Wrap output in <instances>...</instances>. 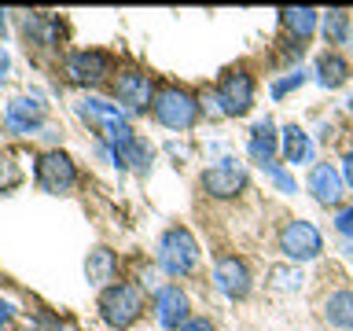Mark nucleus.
Here are the masks:
<instances>
[{
  "instance_id": "f257e3e1",
  "label": "nucleus",
  "mask_w": 353,
  "mask_h": 331,
  "mask_svg": "<svg viewBox=\"0 0 353 331\" xmlns=\"http://www.w3.org/2000/svg\"><path fill=\"white\" fill-rule=\"evenodd\" d=\"M77 114H81L85 121H92V126L103 132V140L110 143V151L132 140V129H129V121H125V114H121L118 103H107V99L85 96V99H77Z\"/></svg>"
},
{
  "instance_id": "f03ea898",
  "label": "nucleus",
  "mask_w": 353,
  "mask_h": 331,
  "mask_svg": "<svg viewBox=\"0 0 353 331\" xmlns=\"http://www.w3.org/2000/svg\"><path fill=\"white\" fill-rule=\"evenodd\" d=\"M151 107H154L159 126L173 129V132H184L199 121V99L192 92H184V88H162Z\"/></svg>"
},
{
  "instance_id": "7ed1b4c3",
  "label": "nucleus",
  "mask_w": 353,
  "mask_h": 331,
  "mask_svg": "<svg viewBox=\"0 0 353 331\" xmlns=\"http://www.w3.org/2000/svg\"><path fill=\"white\" fill-rule=\"evenodd\" d=\"M199 261V243L188 228H170L159 243V265L165 276H188Z\"/></svg>"
},
{
  "instance_id": "20e7f679",
  "label": "nucleus",
  "mask_w": 353,
  "mask_h": 331,
  "mask_svg": "<svg viewBox=\"0 0 353 331\" xmlns=\"http://www.w3.org/2000/svg\"><path fill=\"white\" fill-rule=\"evenodd\" d=\"M140 309H143V294L132 283H110L99 294V313L114 328H129L140 317Z\"/></svg>"
},
{
  "instance_id": "39448f33",
  "label": "nucleus",
  "mask_w": 353,
  "mask_h": 331,
  "mask_svg": "<svg viewBox=\"0 0 353 331\" xmlns=\"http://www.w3.org/2000/svg\"><path fill=\"white\" fill-rule=\"evenodd\" d=\"M280 250L291 261H313L320 250H324V236H320L316 225L309 221H287L280 228Z\"/></svg>"
},
{
  "instance_id": "423d86ee",
  "label": "nucleus",
  "mask_w": 353,
  "mask_h": 331,
  "mask_svg": "<svg viewBox=\"0 0 353 331\" xmlns=\"http://www.w3.org/2000/svg\"><path fill=\"white\" fill-rule=\"evenodd\" d=\"M37 184L44 188V192H52V195H66V192H70V188L77 184V170H74L70 154L44 151L41 162H37Z\"/></svg>"
},
{
  "instance_id": "0eeeda50",
  "label": "nucleus",
  "mask_w": 353,
  "mask_h": 331,
  "mask_svg": "<svg viewBox=\"0 0 353 331\" xmlns=\"http://www.w3.org/2000/svg\"><path fill=\"white\" fill-rule=\"evenodd\" d=\"M217 96H221V107H225L228 118H239L254 107V77L247 70H228L225 81L217 85Z\"/></svg>"
},
{
  "instance_id": "6e6552de",
  "label": "nucleus",
  "mask_w": 353,
  "mask_h": 331,
  "mask_svg": "<svg viewBox=\"0 0 353 331\" xmlns=\"http://www.w3.org/2000/svg\"><path fill=\"white\" fill-rule=\"evenodd\" d=\"M44 114L48 110H44V103L37 96H15L4 110V126L11 132H19V137H30V132H37L44 126Z\"/></svg>"
},
{
  "instance_id": "1a4fd4ad",
  "label": "nucleus",
  "mask_w": 353,
  "mask_h": 331,
  "mask_svg": "<svg viewBox=\"0 0 353 331\" xmlns=\"http://www.w3.org/2000/svg\"><path fill=\"white\" fill-rule=\"evenodd\" d=\"M214 283H217V291L225 294V298H232V302H239V298L250 294V272H247V265H243L236 254L217 258V265H214Z\"/></svg>"
},
{
  "instance_id": "9d476101",
  "label": "nucleus",
  "mask_w": 353,
  "mask_h": 331,
  "mask_svg": "<svg viewBox=\"0 0 353 331\" xmlns=\"http://www.w3.org/2000/svg\"><path fill=\"white\" fill-rule=\"evenodd\" d=\"M110 55L107 52H74L70 59H66V77L77 85H96V81H103V77L110 74Z\"/></svg>"
},
{
  "instance_id": "9b49d317",
  "label": "nucleus",
  "mask_w": 353,
  "mask_h": 331,
  "mask_svg": "<svg viewBox=\"0 0 353 331\" xmlns=\"http://www.w3.org/2000/svg\"><path fill=\"white\" fill-rule=\"evenodd\" d=\"M243 188H247V173L239 166H210L203 173V192L214 195V199H236Z\"/></svg>"
},
{
  "instance_id": "f8f14e48",
  "label": "nucleus",
  "mask_w": 353,
  "mask_h": 331,
  "mask_svg": "<svg viewBox=\"0 0 353 331\" xmlns=\"http://www.w3.org/2000/svg\"><path fill=\"white\" fill-rule=\"evenodd\" d=\"M309 192H313V199L320 206H339L342 195H346V181H342V173L335 166L320 162V166H313V173H309Z\"/></svg>"
},
{
  "instance_id": "ddd939ff",
  "label": "nucleus",
  "mask_w": 353,
  "mask_h": 331,
  "mask_svg": "<svg viewBox=\"0 0 353 331\" xmlns=\"http://www.w3.org/2000/svg\"><path fill=\"white\" fill-rule=\"evenodd\" d=\"M154 313H159V324L162 328H170V331H176L181 324H188V294L181 291L176 283H170V287H159V294H154Z\"/></svg>"
},
{
  "instance_id": "4468645a",
  "label": "nucleus",
  "mask_w": 353,
  "mask_h": 331,
  "mask_svg": "<svg viewBox=\"0 0 353 331\" xmlns=\"http://www.w3.org/2000/svg\"><path fill=\"white\" fill-rule=\"evenodd\" d=\"M151 92H154L151 77L140 74V70H125V74H118V81H114V96L129 110H143V107H148V99H151Z\"/></svg>"
},
{
  "instance_id": "2eb2a0df",
  "label": "nucleus",
  "mask_w": 353,
  "mask_h": 331,
  "mask_svg": "<svg viewBox=\"0 0 353 331\" xmlns=\"http://www.w3.org/2000/svg\"><path fill=\"white\" fill-rule=\"evenodd\" d=\"M276 148H280V137H276L272 118H261L258 126L250 129V159L258 166H269L276 159Z\"/></svg>"
},
{
  "instance_id": "dca6fc26",
  "label": "nucleus",
  "mask_w": 353,
  "mask_h": 331,
  "mask_svg": "<svg viewBox=\"0 0 353 331\" xmlns=\"http://www.w3.org/2000/svg\"><path fill=\"white\" fill-rule=\"evenodd\" d=\"M280 148H283V159L291 162V166L313 159V143H309L305 129L294 126V121H291V126H283V132H280Z\"/></svg>"
},
{
  "instance_id": "f3484780",
  "label": "nucleus",
  "mask_w": 353,
  "mask_h": 331,
  "mask_svg": "<svg viewBox=\"0 0 353 331\" xmlns=\"http://www.w3.org/2000/svg\"><path fill=\"white\" fill-rule=\"evenodd\" d=\"M280 19H283V26L291 30L294 41H309L320 26V11H313V8H283Z\"/></svg>"
},
{
  "instance_id": "a211bd4d",
  "label": "nucleus",
  "mask_w": 353,
  "mask_h": 331,
  "mask_svg": "<svg viewBox=\"0 0 353 331\" xmlns=\"http://www.w3.org/2000/svg\"><path fill=\"white\" fill-rule=\"evenodd\" d=\"M114 269H118V258L110 254L107 247H96L88 250V261H85V276L92 287H103L107 280H114Z\"/></svg>"
},
{
  "instance_id": "6ab92c4d",
  "label": "nucleus",
  "mask_w": 353,
  "mask_h": 331,
  "mask_svg": "<svg viewBox=\"0 0 353 331\" xmlns=\"http://www.w3.org/2000/svg\"><path fill=\"white\" fill-rule=\"evenodd\" d=\"M324 317H327V324H335V328H342V331H353V291L327 294Z\"/></svg>"
},
{
  "instance_id": "aec40b11",
  "label": "nucleus",
  "mask_w": 353,
  "mask_h": 331,
  "mask_svg": "<svg viewBox=\"0 0 353 331\" xmlns=\"http://www.w3.org/2000/svg\"><path fill=\"white\" fill-rule=\"evenodd\" d=\"M346 77H350V63L342 59V55L324 52V55L316 59V81L324 85V88H339Z\"/></svg>"
},
{
  "instance_id": "412c9836",
  "label": "nucleus",
  "mask_w": 353,
  "mask_h": 331,
  "mask_svg": "<svg viewBox=\"0 0 353 331\" xmlns=\"http://www.w3.org/2000/svg\"><path fill=\"white\" fill-rule=\"evenodd\" d=\"M110 154H114L118 166H132V170H148L151 166V148L140 137H132L129 143H121V148H114Z\"/></svg>"
},
{
  "instance_id": "4be33fe9",
  "label": "nucleus",
  "mask_w": 353,
  "mask_h": 331,
  "mask_svg": "<svg viewBox=\"0 0 353 331\" xmlns=\"http://www.w3.org/2000/svg\"><path fill=\"white\" fill-rule=\"evenodd\" d=\"M320 30H324V41H327V44H346L350 33H353V30H350V15H346V11H339V8L324 11Z\"/></svg>"
},
{
  "instance_id": "5701e85b",
  "label": "nucleus",
  "mask_w": 353,
  "mask_h": 331,
  "mask_svg": "<svg viewBox=\"0 0 353 331\" xmlns=\"http://www.w3.org/2000/svg\"><path fill=\"white\" fill-rule=\"evenodd\" d=\"M22 26H26V37H33L37 44H52L55 37H59V22H55L52 15H26Z\"/></svg>"
},
{
  "instance_id": "b1692460",
  "label": "nucleus",
  "mask_w": 353,
  "mask_h": 331,
  "mask_svg": "<svg viewBox=\"0 0 353 331\" xmlns=\"http://www.w3.org/2000/svg\"><path fill=\"white\" fill-rule=\"evenodd\" d=\"M261 170H265V177H269V181H272L276 188H280L283 195H294V192H298V181H294V177H291V173L283 170V166L269 162V166H261Z\"/></svg>"
},
{
  "instance_id": "393cba45",
  "label": "nucleus",
  "mask_w": 353,
  "mask_h": 331,
  "mask_svg": "<svg viewBox=\"0 0 353 331\" xmlns=\"http://www.w3.org/2000/svg\"><path fill=\"white\" fill-rule=\"evenodd\" d=\"M272 287H280V291H298V287H302V276H298V269H272Z\"/></svg>"
},
{
  "instance_id": "a878e982",
  "label": "nucleus",
  "mask_w": 353,
  "mask_h": 331,
  "mask_svg": "<svg viewBox=\"0 0 353 331\" xmlns=\"http://www.w3.org/2000/svg\"><path fill=\"white\" fill-rule=\"evenodd\" d=\"M302 81H305V74H302V70H294V74H287V77H280V81L272 85V99H283L287 92H291V88H298V85H302Z\"/></svg>"
},
{
  "instance_id": "bb28decb",
  "label": "nucleus",
  "mask_w": 353,
  "mask_h": 331,
  "mask_svg": "<svg viewBox=\"0 0 353 331\" xmlns=\"http://www.w3.org/2000/svg\"><path fill=\"white\" fill-rule=\"evenodd\" d=\"M19 184V166L11 159H0V192H11Z\"/></svg>"
},
{
  "instance_id": "cd10ccee",
  "label": "nucleus",
  "mask_w": 353,
  "mask_h": 331,
  "mask_svg": "<svg viewBox=\"0 0 353 331\" xmlns=\"http://www.w3.org/2000/svg\"><path fill=\"white\" fill-rule=\"evenodd\" d=\"M335 228L342 232V236H353V206H346V210H339V214H335Z\"/></svg>"
},
{
  "instance_id": "c85d7f7f",
  "label": "nucleus",
  "mask_w": 353,
  "mask_h": 331,
  "mask_svg": "<svg viewBox=\"0 0 353 331\" xmlns=\"http://www.w3.org/2000/svg\"><path fill=\"white\" fill-rule=\"evenodd\" d=\"M176 331H217V328L210 324V320H203V317H192V320H188V324H181Z\"/></svg>"
},
{
  "instance_id": "c756f323",
  "label": "nucleus",
  "mask_w": 353,
  "mask_h": 331,
  "mask_svg": "<svg viewBox=\"0 0 353 331\" xmlns=\"http://www.w3.org/2000/svg\"><path fill=\"white\" fill-rule=\"evenodd\" d=\"M22 331H63V328L55 324V320H33V324H26Z\"/></svg>"
},
{
  "instance_id": "7c9ffc66",
  "label": "nucleus",
  "mask_w": 353,
  "mask_h": 331,
  "mask_svg": "<svg viewBox=\"0 0 353 331\" xmlns=\"http://www.w3.org/2000/svg\"><path fill=\"white\" fill-rule=\"evenodd\" d=\"M342 181H346V184L353 188V151L346 154V159H342Z\"/></svg>"
},
{
  "instance_id": "2f4dec72",
  "label": "nucleus",
  "mask_w": 353,
  "mask_h": 331,
  "mask_svg": "<svg viewBox=\"0 0 353 331\" xmlns=\"http://www.w3.org/2000/svg\"><path fill=\"white\" fill-rule=\"evenodd\" d=\"M8 320H11V305L0 298V324H8Z\"/></svg>"
},
{
  "instance_id": "473e14b6",
  "label": "nucleus",
  "mask_w": 353,
  "mask_h": 331,
  "mask_svg": "<svg viewBox=\"0 0 353 331\" xmlns=\"http://www.w3.org/2000/svg\"><path fill=\"white\" fill-rule=\"evenodd\" d=\"M8 77V52H0V81Z\"/></svg>"
}]
</instances>
